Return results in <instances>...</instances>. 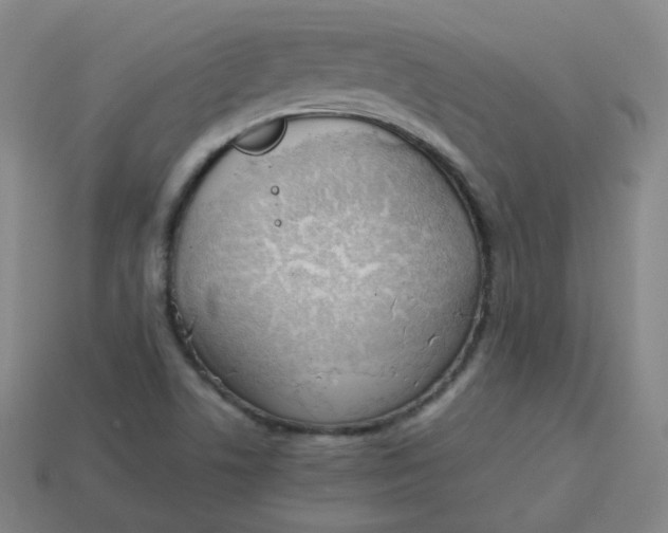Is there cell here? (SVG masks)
Instances as JSON below:
<instances>
[{
    "mask_svg": "<svg viewBox=\"0 0 668 533\" xmlns=\"http://www.w3.org/2000/svg\"><path fill=\"white\" fill-rule=\"evenodd\" d=\"M286 131L283 118L258 123L240 134L234 141L238 150L252 155H261L274 149Z\"/></svg>",
    "mask_w": 668,
    "mask_h": 533,
    "instance_id": "6da1fadb",
    "label": "cell"
}]
</instances>
